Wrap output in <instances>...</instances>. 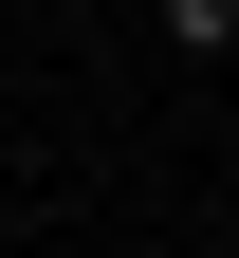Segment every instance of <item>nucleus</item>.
Segmentation results:
<instances>
[{"label":"nucleus","instance_id":"nucleus-1","mask_svg":"<svg viewBox=\"0 0 239 258\" xmlns=\"http://www.w3.org/2000/svg\"><path fill=\"white\" fill-rule=\"evenodd\" d=\"M166 37H184V55H221V37H239V0H166Z\"/></svg>","mask_w":239,"mask_h":258}]
</instances>
